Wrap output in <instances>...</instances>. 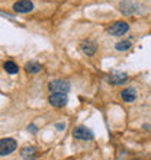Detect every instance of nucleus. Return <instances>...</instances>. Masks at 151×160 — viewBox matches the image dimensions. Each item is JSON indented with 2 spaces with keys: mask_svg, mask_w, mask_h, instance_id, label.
I'll return each instance as SVG.
<instances>
[{
  "mask_svg": "<svg viewBox=\"0 0 151 160\" xmlns=\"http://www.w3.org/2000/svg\"><path fill=\"white\" fill-rule=\"evenodd\" d=\"M48 89H50L51 93H67L70 90V83L61 79L51 80L48 83Z\"/></svg>",
  "mask_w": 151,
  "mask_h": 160,
  "instance_id": "nucleus-1",
  "label": "nucleus"
},
{
  "mask_svg": "<svg viewBox=\"0 0 151 160\" xmlns=\"http://www.w3.org/2000/svg\"><path fill=\"white\" fill-rule=\"evenodd\" d=\"M128 31H129V25H128L126 22L118 21L108 29V34L112 35V37H122V35H125Z\"/></svg>",
  "mask_w": 151,
  "mask_h": 160,
  "instance_id": "nucleus-2",
  "label": "nucleus"
},
{
  "mask_svg": "<svg viewBox=\"0 0 151 160\" xmlns=\"http://www.w3.org/2000/svg\"><path fill=\"white\" fill-rule=\"evenodd\" d=\"M17 144L13 138H2L0 140V156H7L16 150Z\"/></svg>",
  "mask_w": 151,
  "mask_h": 160,
  "instance_id": "nucleus-3",
  "label": "nucleus"
},
{
  "mask_svg": "<svg viewBox=\"0 0 151 160\" xmlns=\"http://www.w3.org/2000/svg\"><path fill=\"white\" fill-rule=\"evenodd\" d=\"M67 93H51L50 98H48V102H50L52 106L55 108H63V106L67 105Z\"/></svg>",
  "mask_w": 151,
  "mask_h": 160,
  "instance_id": "nucleus-4",
  "label": "nucleus"
},
{
  "mask_svg": "<svg viewBox=\"0 0 151 160\" xmlns=\"http://www.w3.org/2000/svg\"><path fill=\"white\" fill-rule=\"evenodd\" d=\"M34 9V3L31 0H19L13 4V10L17 13H29Z\"/></svg>",
  "mask_w": 151,
  "mask_h": 160,
  "instance_id": "nucleus-5",
  "label": "nucleus"
},
{
  "mask_svg": "<svg viewBox=\"0 0 151 160\" xmlns=\"http://www.w3.org/2000/svg\"><path fill=\"white\" fill-rule=\"evenodd\" d=\"M73 135H74L77 140H83V141H89V140H93V132L86 127H77L74 131H73Z\"/></svg>",
  "mask_w": 151,
  "mask_h": 160,
  "instance_id": "nucleus-6",
  "label": "nucleus"
},
{
  "mask_svg": "<svg viewBox=\"0 0 151 160\" xmlns=\"http://www.w3.org/2000/svg\"><path fill=\"white\" fill-rule=\"evenodd\" d=\"M80 48H81V51H83V52L87 55V57H92V55H95V52H96V50H97L96 44H95L93 41H90V39L81 42V44H80Z\"/></svg>",
  "mask_w": 151,
  "mask_h": 160,
  "instance_id": "nucleus-7",
  "label": "nucleus"
},
{
  "mask_svg": "<svg viewBox=\"0 0 151 160\" xmlns=\"http://www.w3.org/2000/svg\"><path fill=\"white\" fill-rule=\"evenodd\" d=\"M121 98L122 101L125 102H134L137 99V90L134 88H126L121 92Z\"/></svg>",
  "mask_w": 151,
  "mask_h": 160,
  "instance_id": "nucleus-8",
  "label": "nucleus"
},
{
  "mask_svg": "<svg viewBox=\"0 0 151 160\" xmlns=\"http://www.w3.org/2000/svg\"><path fill=\"white\" fill-rule=\"evenodd\" d=\"M128 76H126L125 73H115V74H110L108 77V83L109 84H122L125 83Z\"/></svg>",
  "mask_w": 151,
  "mask_h": 160,
  "instance_id": "nucleus-9",
  "label": "nucleus"
},
{
  "mask_svg": "<svg viewBox=\"0 0 151 160\" xmlns=\"http://www.w3.org/2000/svg\"><path fill=\"white\" fill-rule=\"evenodd\" d=\"M21 156L25 160H34L37 157V153H35L34 147H23L21 152Z\"/></svg>",
  "mask_w": 151,
  "mask_h": 160,
  "instance_id": "nucleus-10",
  "label": "nucleus"
},
{
  "mask_svg": "<svg viewBox=\"0 0 151 160\" xmlns=\"http://www.w3.org/2000/svg\"><path fill=\"white\" fill-rule=\"evenodd\" d=\"M41 64L39 63H37V61H31V63H28L25 66V70L28 73H31V74H35V73H38V72H41Z\"/></svg>",
  "mask_w": 151,
  "mask_h": 160,
  "instance_id": "nucleus-11",
  "label": "nucleus"
},
{
  "mask_svg": "<svg viewBox=\"0 0 151 160\" xmlns=\"http://www.w3.org/2000/svg\"><path fill=\"white\" fill-rule=\"evenodd\" d=\"M4 70H6L9 74H16V73L19 72V67H17L13 61H6V63H4Z\"/></svg>",
  "mask_w": 151,
  "mask_h": 160,
  "instance_id": "nucleus-12",
  "label": "nucleus"
},
{
  "mask_svg": "<svg viewBox=\"0 0 151 160\" xmlns=\"http://www.w3.org/2000/svg\"><path fill=\"white\" fill-rule=\"evenodd\" d=\"M131 45H132V44H131L129 39H125V41L118 42L116 45H115V48H116V51H126V50H129L131 48Z\"/></svg>",
  "mask_w": 151,
  "mask_h": 160,
  "instance_id": "nucleus-13",
  "label": "nucleus"
},
{
  "mask_svg": "<svg viewBox=\"0 0 151 160\" xmlns=\"http://www.w3.org/2000/svg\"><path fill=\"white\" fill-rule=\"evenodd\" d=\"M57 128H58V130H64V128H66V125H64V124H57Z\"/></svg>",
  "mask_w": 151,
  "mask_h": 160,
  "instance_id": "nucleus-14",
  "label": "nucleus"
}]
</instances>
